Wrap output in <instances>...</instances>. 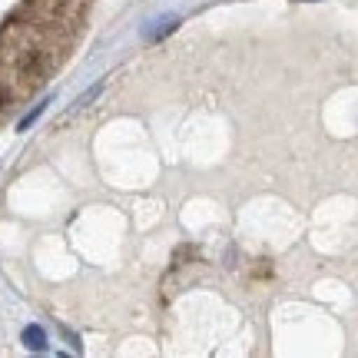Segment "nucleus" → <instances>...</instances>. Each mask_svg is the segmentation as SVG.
<instances>
[{
	"label": "nucleus",
	"mask_w": 358,
	"mask_h": 358,
	"mask_svg": "<svg viewBox=\"0 0 358 358\" xmlns=\"http://www.w3.org/2000/svg\"><path fill=\"white\" fill-rule=\"evenodd\" d=\"M24 342H27L30 348H34V352H40V348H47V338H43V332H40L37 325H30V329L24 332Z\"/></svg>",
	"instance_id": "obj_1"
}]
</instances>
